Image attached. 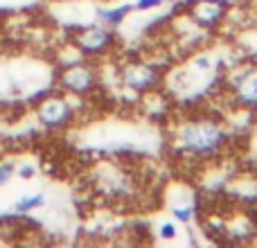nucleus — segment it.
<instances>
[{
    "mask_svg": "<svg viewBox=\"0 0 257 248\" xmlns=\"http://www.w3.org/2000/svg\"><path fill=\"white\" fill-rule=\"evenodd\" d=\"M230 142L228 127L212 115H190L172 124L169 145L185 160H212Z\"/></svg>",
    "mask_w": 257,
    "mask_h": 248,
    "instance_id": "1",
    "label": "nucleus"
},
{
    "mask_svg": "<svg viewBox=\"0 0 257 248\" xmlns=\"http://www.w3.org/2000/svg\"><path fill=\"white\" fill-rule=\"evenodd\" d=\"M226 93L237 108L257 115V63H246L226 77Z\"/></svg>",
    "mask_w": 257,
    "mask_h": 248,
    "instance_id": "2",
    "label": "nucleus"
},
{
    "mask_svg": "<svg viewBox=\"0 0 257 248\" xmlns=\"http://www.w3.org/2000/svg\"><path fill=\"white\" fill-rule=\"evenodd\" d=\"M72 43H75V50L84 57L97 59V57H106L108 52H113L117 43V36L113 32V27L104 25V23H97V25H88L81 27L75 36H72Z\"/></svg>",
    "mask_w": 257,
    "mask_h": 248,
    "instance_id": "3",
    "label": "nucleus"
},
{
    "mask_svg": "<svg viewBox=\"0 0 257 248\" xmlns=\"http://www.w3.org/2000/svg\"><path fill=\"white\" fill-rule=\"evenodd\" d=\"M120 84L136 95H151L163 84V75L154 63L128 61L120 68Z\"/></svg>",
    "mask_w": 257,
    "mask_h": 248,
    "instance_id": "4",
    "label": "nucleus"
},
{
    "mask_svg": "<svg viewBox=\"0 0 257 248\" xmlns=\"http://www.w3.org/2000/svg\"><path fill=\"white\" fill-rule=\"evenodd\" d=\"M59 86L63 93L72 95V97H86L99 86V70L88 61H79L66 66L59 77Z\"/></svg>",
    "mask_w": 257,
    "mask_h": 248,
    "instance_id": "5",
    "label": "nucleus"
},
{
    "mask_svg": "<svg viewBox=\"0 0 257 248\" xmlns=\"http://www.w3.org/2000/svg\"><path fill=\"white\" fill-rule=\"evenodd\" d=\"M75 115H77L75 104L66 95H50L36 106V120H39L41 127L50 129V131L70 127Z\"/></svg>",
    "mask_w": 257,
    "mask_h": 248,
    "instance_id": "6",
    "label": "nucleus"
},
{
    "mask_svg": "<svg viewBox=\"0 0 257 248\" xmlns=\"http://www.w3.org/2000/svg\"><path fill=\"white\" fill-rule=\"evenodd\" d=\"M187 16L203 30H217L228 16V5L223 0H194L187 7Z\"/></svg>",
    "mask_w": 257,
    "mask_h": 248,
    "instance_id": "7",
    "label": "nucleus"
},
{
    "mask_svg": "<svg viewBox=\"0 0 257 248\" xmlns=\"http://www.w3.org/2000/svg\"><path fill=\"white\" fill-rule=\"evenodd\" d=\"M128 12H133V5H120L115 9H104V12H99V21L115 30V27H120L126 21Z\"/></svg>",
    "mask_w": 257,
    "mask_h": 248,
    "instance_id": "8",
    "label": "nucleus"
},
{
    "mask_svg": "<svg viewBox=\"0 0 257 248\" xmlns=\"http://www.w3.org/2000/svg\"><path fill=\"white\" fill-rule=\"evenodd\" d=\"M41 205H45V194L34 192V194L18 196V201L14 203V210H16V212H32V210L41 208Z\"/></svg>",
    "mask_w": 257,
    "mask_h": 248,
    "instance_id": "9",
    "label": "nucleus"
},
{
    "mask_svg": "<svg viewBox=\"0 0 257 248\" xmlns=\"http://www.w3.org/2000/svg\"><path fill=\"white\" fill-rule=\"evenodd\" d=\"M169 214H172V219L178 223H190L192 219H194V205H192L190 201H185V203H174L172 208H169Z\"/></svg>",
    "mask_w": 257,
    "mask_h": 248,
    "instance_id": "10",
    "label": "nucleus"
},
{
    "mask_svg": "<svg viewBox=\"0 0 257 248\" xmlns=\"http://www.w3.org/2000/svg\"><path fill=\"white\" fill-rule=\"evenodd\" d=\"M16 178V160H0V190Z\"/></svg>",
    "mask_w": 257,
    "mask_h": 248,
    "instance_id": "11",
    "label": "nucleus"
},
{
    "mask_svg": "<svg viewBox=\"0 0 257 248\" xmlns=\"http://www.w3.org/2000/svg\"><path fill=\"white\" fill-rule=\"evenodd\" d=\"M34 176H36V163H32V160H18L16 178H21V181H32Z\"/></svg>",
    "mask_w": 257,
    "mask_h": 248,
    "instance_id": "12",
    "label": "nucleus"
},
{
    "mask_svg": "<svg viewBox=\"0 0 257 248\" xmlns=\"http://www.w3.org/2000/svg\"><path fill=\"white\" fill-rule=\"evenodd\" d=\"M158 237L163 241H172L178 237V221H163L158 226Z\"/></svg>",
    "mask_w": 257,
    "mask_h": 248,
    "instance_id": "13",
    "label": "nucleus"
},
{
    "mask_svg": "<svg viewBox=\"0 0 257 248\" xmlns=\"http://www.w3.org/2000/svg\"><path fill=\"white\" fill-rule=\"evenodd\" d=\"M165 0H136L133 3V9L136 12H149V9H156V7H160Z\"/></svg>",
    "mask_w": 257,
    "mask_h": 248,
    "instance_id": "14",
    "label": "nucleus"
}]
</instances>
